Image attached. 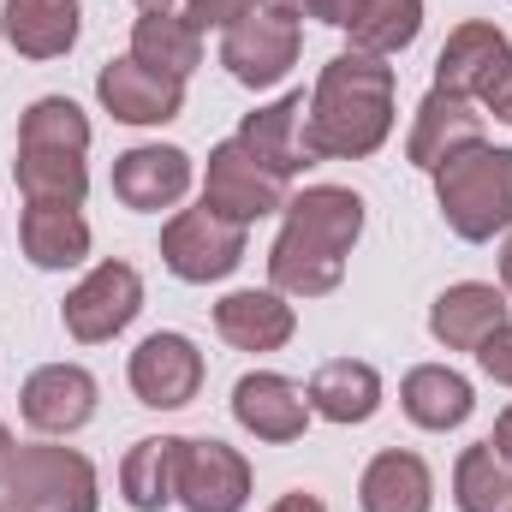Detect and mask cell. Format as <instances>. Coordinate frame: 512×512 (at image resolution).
<instances>
[{
  "instance_id": "22",
  "label": "cell",
  "mask_w": 512,
  "mask_h": 512,
  "mask_svg": "<svg viewBox=\"0 0 512 512\" xmlns=\"http://www.w3.org/2000/svg\"><path fill=\"white\" fill-rule=\"evenodd\" d=\"M399 405H405V417H411L417 429L447 435V429H459V423L477 411V393H471V382H465L459 370H447V364H417V370L399 382Z\"/></svg>"
},
{
  "instance_id": "2",
  "label": "cell",
  "mask_w": 512,
  "mask_h": 512,
  "mask_svg": "<svg viewBox=\"0 0 512 512\" xmlns=\"http://www.w3.org/2000/svg\"><path fill=\"white\" fill-rule=\"evenodd\" d=\"M364 233V197L346 185H310L286 203V227L268 251V280L286 298H328L346 280V256Z\"/></svg>"
},
{
  "instance_id": "3",
  "label": "cell",
  "mask_w": 512,
  "mask_h": 512,
  "mask_svg": "<svg viewBox=\"0 0 512 512\" xmlns=\"http://www.w3.org/2000/svg\"><path fill=\"white\" fill-rule=\"evenodd\" d=\"M435 203L447 215V227L465 245H483L512 227V149L477 143L459 149L453 161L435 167Z\"/></svg>"
},
{
  "instance_id": "16",
  "label": "cell",
  "mask_w": 512,
  "mask_h": 512,
  "mask_svg": "<svg viewBox=\"0 0 512 512\" xmlns=\"http://www.w3.org/2000/svg\"><path fill=\"white\" fill-rule=\"evenodd\" d=\"M304 108H310V102L292 90V96H280V102L245 114V126H239L245 155H251L262 173H274L280 185L298 179L304 167H316V155H310V143H304Z\"/></svg>"
},
{
  "instance_id": "27",
  "label": "cell",
  "mask_w": 512,
  "mask_h": 512,
  "mask_svg": "<svg viewBox=\"0 0 512 512\" xmlns=\"http://www.w3.org/2000/svg\"><path fill=\"white\" fill-rule=\"evenodd\" d=\"M18 149L24 155H78L90 149V120L72 96H42L30 102V114L18 120Z\"/></svg>"
},
{
  "instance_id": "17",
  "label": "cell",
  "mask_w": 512,
  "mask_h": 512,
  "mask_svg": "<svg viewBox=\"0 0 512 512\" xmlns=\"http://www.w3.org/2000/svg\"><path fill=\"white\" fill-rule=\"evenodd\" d=\"M512 304L501 286H483V280H459L447 286L435 304H429V334L447 346V352H477L495 328H507Z\"/></svg>"
},
{
  "instance_id": "29",
  "label": "cell",
  "mask_w": 512,
  "mask_h": 512,
  "mask_svg": "<svg viewBox=\"0 0 512 512\" xmlns=\"http://www.w3.org/2000/svg\"><path fill=\"white\" fill-rule=\"evenodd\" d=\"M417 30H423V0H364V12L352 18V48L387 60V54L411 48Z\"/></svg>"
},
{
  "instance_id": "30",
  "label": "cell",
  "mask_w": 512,
  "mask_h": 512,
  "mask_svg": "<svg viewBox=\"0 0 512 512\" xmlns=\"http://www.w3.org/2000/svg\"><path fill=\"white\" fill-rule=\"evenodd\" d=\"M12 173H18L24 203H66V209H78L84 191H90V167L78 155H24L18 149Z\"/></svg>"
},
{
  "instance_id": "18",
  "label": "cell",
  "mask_w": 512,
  "mask_h": 512,
  "mask_svg": "<svg viewBox=\"0 0 512 512\" xmlns=\"http://www.w3.org/2000/svg\"><path fill=\"white\" fill-rule=\"evenodd\" d=\"M233 417L256 441H298L304 423H310V399H304L298 382H286L274 370H251L233 387Z\"/></svg>"
},
{
  "instance_id": "12",
  "label": "cell",
  "mask_w": 512,
  "mask_h": 512,
  "mask_svg": "<svg viewBox=\"0 0 512 512\" xmlns=\"http://www.w3.org/2000/svg\"><path fill=\"white\" fill-rule=\"evenodd\" d=\"M483 143V108L471 96H453V90H429L417 102V120H411V137H405V155L411 167L435 173L441 161H453L459 149H477Z\"/></svg>"
},
{
  "instance_id": "19",
  "label": "cell",
  "mask_w": 512,
  "mask_h": 512,
  "mask_svg": "<svg viewBox=\"0 0 512 512\" xmlns=\"http://www.w3.org/2000/svg\"><path fill=\"white\" fill-rule=\"evenodd\" d=\"M78 24H84L78 0H6L0 6V30H6V42L24 60H60V54H72Z\"/></svg>"
},
{
  "instance_id": "10",
  "label": "cell",
  "mask_w": 512,
  "mask_h": 512,
  "mask_svg": "<svg viewBox=\"0 0 512 512\" xmlns=\"http://www.w3.org/2000/svg\"><path fill=\"white\" fill-rule=\"evenodd\" d=\"M251 465L227 441H185L179 453V507L185 512H245Z\"/></svg>"
},
{
  "instance_id": "38",
  "label": "cell",
  "mask_w": 512,
  "mask_h": 512,
  "mask_svg": "<svg viewBox=\"0 0 512 512\" xmlns=\"http://www.w3.org/2000/svg\"><path fill=\"white\" fill-rule=\"evenodd\" d=\"M137 6H143V12H167L173 0H137Z\"/></svg>"
},
{
  "instance_id": "21",
  "label": "cell",
  "mask_w": 512,
  "mask_h": 512,
  "mask_svg": "<svg viewBox=\"0 0 512 512\" xmlns=\"http://www.w3.org/2000/svg\"><path fill=\"white\" fill-rule=\"evenodd\" d=\"M304 399H310V411L328 417V423H370V417L382 411V376H376L370 364H358V358H328V364L310 376Z\"/></svg>"
},
{
  "instance_id": "25",
  "label": "cell",
  "mask_w": 512,
  "mask_h": 512,
  "mask_svg": "<svg viewBox=\"0 0 512 512\" xmlns=\"http://www.w3.org/2000/svg\"><path fill=\"white\" fill-rule=\"evenodd\" d=\"M131 60H143V66L185 84L197 72V60H203V30L185 12H143L131 24Z\"/></svg>"
},
{
  "instance_id": "4",
  "label": "cell",
  "mask_w": 512,
  "mask_h": 512,
  "mask_svg": "<svg viewBox=\"0 0 512 512\" xmlns=\"http://www.w3.org/2000/svg\"><path fill=\"white\" fill-rule=\"evenodd\" d=\"M435 84L453 90V96H471L477 108H489L495 120L512 126V42L495 24H459L447 42H441V60H435Z\"/></svg>"
},
{
  "instance_id": "7",
  "label": "cell",
  "mask_w": 512,
  "mask_h": 512,
  "mask_svg": "<svg viewBox=\"0 0 512 512\" xmlns=\"http://www.w3.org/2000/svg\"><path fill=\"white\" fill-rule=\"evenodd\" d=\"M143 310V274L131 262H96L60 304V322L78 346H102L114 334H126Z\"/></svg>"
},
{
  "instance_id": "34",
  "label": "cell",
  "mask_w": 512,
  "mask_h": 512,
  "mask_svg": "<svg viewBox=\"0 0 512 512\" xmlns=\"http://www.w3.org/2000/svg\"><path fill=\"white\" fill-rule=\"evenodd\" d=\"M268 512H328V507H322L316 495H304V489H292V495H280V501H274Z\"/></svg>"
},
{
  "instance_id": "32",
  "label": "cell",
  "mask_w": 512,
  "mask_h": 512,
  "mask_svg": "<svg viewBox=\"0 0 512 512\" xmlns=\"http://www.w3.org/2000/svg\"><path fill=\"white\" fill-rule=\"evenodd\" d=\"M477 364H483V376H489V382L512 387V322H507V328H495V334L477 346Z\"/></svg>"
},
{
  "instance_id": "36",
  "label": "cell",
  "mask_w": 512,
  "mask_h": 512,
  "mask_svg": "<svg viewBox=\"0 0 512 512\" xmlns=\"http://www.w3.org/2000/svg\"><path fill=\"white\" fill-rule=\"evenodd\" d=\"M12 459H18V447H12V429L0 423V489H6V477H12Z\"/></svg>"
},
{
  "instance_id": "14",
  "label": "cell",
  "mask_w": 512,
  "mask_h": 512,
  "mask_svg": "<svg viewBox=\"0 0 512 512\" xmlns=\"http://www.w3.org/2000/svg\"><path fill=\"white\" fill-rule=\"evenodd\" d=\"M18 411L36 435H78L96 417V376L78 364H42L18 393Z\"/></svg>"
},
{
  "instance_id": "28",
  "label": "cell",
  "mask_w": 512,
  "mask_h": 512,
  "mask_svg": "<svg viewBox=\"0 0 512 512\" xmlns=\"http://www.w3.org/2000/svg\"><path fill=\"white\" fill-rule=\"evenodd\" d=\"M453 501L459 512H512V459H501L489 441L465 447L453 465Z\"/></svg>"
},
{
  "instance_id": "1",
  "label": "cell",
  "mask_w": 512,
  "mask_h": 512,
  "mask_svg": "<svg viewBox=\"0 0 512 512\" xmlns=\"http://www.w3.org/2000/svg\"><path fill=\"white\" fill-rule=\"evenodd\" d=\"M393 131V66L376 54H334L310 90L304 143L316 161H364Z\"/></svg>"
},
{
  "instance_id": "6",
  "label": "cell",
  "mask_w": 512,
  "mask_h": 512,
  "mask_svg": "<svg viewBox=\"0 0 512 512\" xmlns=\"http://www.w3.org/2000/svg\"><path fill=\"white\" fill-rule=\"evenodd\" d=\"M298 18L280 6H251L239 24H227L221 36V66L245 84V90H274L292 66H298Z\"/></svg>"
},
{
  "instance_id": "35",
  "label": "cell",
  "mask_w": 512,
  "mask_h": 512,
  "mask_svg": "<svg viewBox=\"0 0 512 512\" xmlns=\"http://www.w3.org/2000/svg\"><path fill=\"white\" fill-rule=\"evenodd\" d=\"M489 447H495L501 459H512V405L501 411V417H495V435H489Z\"/></svg>"
},
{
  "instance_id": "37",
  "label": "cell",
  "mask_w": 512,
  "mask_h": 512,
  "mask_svg": "<svg viewBox=\"0 0 512 512\" xmlns=\"http://www.w3.org/2000/svg\"><path fill=\"white\" fill-rule=\"evenodd\" d=\"M501 280H507V292H512V239H507V251H501Z\"/></svg>"
},
{
  "instance_id": "11",
  "label": "cell",
  "mask_w": 512,
  "mask_h": 512,
  "mask_svg": "<svg viewBox=\"0 0 512 512\" xmlns=\"http://www.w3.org/2000/svg\"><path fill=\"white\" fill-rule=\"evenodd\" d=\"M96 96L126 126H167L185 108V84L167 78V72H155V66H143V60H131V54L126 60H108L96 72Z\"/></svg>"
},
{
  "instance_id": "31",
  "label": "cell",
  "mask_w": 512,
  "mask_h": 512,
  "mask_svg": "<svg viewBox=\"0 0 512 512\" xmlns=\"http://www.w3.org/2000/svg\"><path fill=\"white\" fill-rule=\"evenodd\" d=\"M251 6H262V0H191L185 18H191L197 30H227V24H239Z\"/></svg>"
},
{
  "instance_id": "33",
  "label": "cell",
  "mask_w": 512,
  "mask_h": 512,
  "mask_svg": "<svg viewBox=\"0 0 512 512\" xmlns=\"http://www.w3.org/2000/svg\"><path fill=\"white\" fill-rule=\"evenodd\" d=\"M358 12H364V0H304V18H322L334 30H352Z\"/></svg>"
},
{
  "instance_id": "24",
  "label": "cell",
  "mask_w": 512,
  "mask_h": 512,
  "mask_svg": "<svg viewBox=\"0 0 512 512\" xmlns=\"http://www.w3.org/2000/svg\"><path fill=\"white\" fill-rule=\"evenodd\" d=\"M179 453H185V435H149L137 441L120 465V495L137 512H161L179 501Z\"/></svg>"
},
{
  "instance_id": "23",
  "label": "cell",
  "mask_w": 512,
  "mask_h": 512,
  "mask_svg": "<svg viewBox=\"0 0 512 512\" xmlns=\"http://www.w3.org/2000/svg\"><path fill=\"white\" fill-rule=\"evenodd\" d=\"M358 501L364 512H429L435 501V477L417 453L405 447H387L364 465V483H358Z\"/></svg>"
},
{
  "instance_id": "26",
  "label": "cell",
  "mask_w": 512,
  "mask_h": 512,
  "mask_svg": "<svg viewBox=\"0 0 512 512\" xmlns=\"http://www.w3.org/2000/svg\"><path fill=\"white\" fill-rule=\"evenodd\" d=\"M18 239H24V256L36 268H78L90 256V221L66 203H30Z\"/></svg>"
},
{
  "instance_id": "20",
  "label": "cell",
  "mask_w": 512,
  "mask_h": 512,
  "mask_svg": "<svg viewBox=\"0 0 512 512\" xmlns=\"http://www.w3.org/2000/svg\"><path fill=\"white\" fill-rule=\"evenodd\" d=\"M215 328H221V340L227 346H239V352H280L286 340H292V328H298V316H292V304H286V292H227L221 304H215Z\"/></svg>"
},
{
  "instance_id": "8",
  "label": "cell",
  "mask_w": 512,
  "mask_h": 512,
  "mask_svg": "<svg viewBox=\"0 0 512 512\" xmlns=\"http://www.w3.org/2000/svg\"><path fill=\"white\" fill-rule=\"evenodd\" d=\"M161 262L191 280V286H209V280H227L239 262H245V227L221 221L215 209H179L167 227H161Z\"/></svg>"
},
{
  "instance_id": "5",
  "label": "cell",
  "mask_w": 512,
  "mask_h": 512,
  "mask_svg": "<svg viewBox=\"0 0 512 512\" xmlns=\"http://www.w3.org/2000/svg\"><path fill=\"white\" fill-rule=\"evenodd\" d=\"M96 465L78 447H24L0 489V512H96Z\"/></svg>"
},
{
  "instance_id": "15",
  "label": "cell",
  "mask_w": 512,
  "mask_h": 512,
  "mask_svg": "<svg viewBox=\"0 0 512 512\" xmlns=\"http://www.w3.org/2000/svg\"><path fill=\"white\" fill-rule=\"evenodd\" d=\"M191 191V155L173 143H137L114 161V197L137 215H161Z\"/></svg>"
},
{
  "instance_id": "9",
  "label": "cell",
  "mask_w": 512,
  "mask_h": 512,
  "mask_svg": "<svg viewBox=\"0 0 512 512\" xmlns=\"http://www.w3.org/2000/svg\"><path fill=\"white\" fill-rule=\"evenodd\" d=\"M203 209H215V215H221V221H233V227H256L262 215L286 209V185H280L274 173H262V167H256L239 137H227V143H215V149H209Z\"/></svg>"
},
{
  "instance_id": "13",
  "label": "cell",
  "mask_w": 512,
  "mask_h": 512,
  "mask_svg": "<svg viewBox=\"0 0 512 512\" xmlns=\"http://www.w3.org/2000/svg\"><path fill=\"white\" fill-rule=\"evenodd\" d=\"M203 387V352L185 334H149L131 352V393L155 411H179L191 405Z\"/></svg>"
}]
</instances>
